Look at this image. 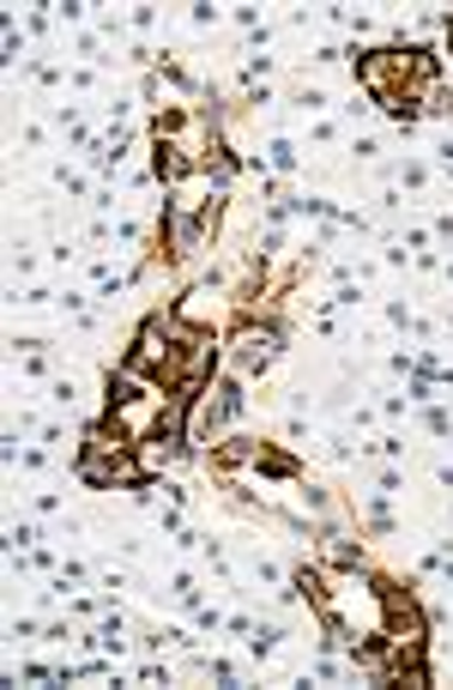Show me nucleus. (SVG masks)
<instances>
[{"instance_id":"obj_1","label":"nucleus","mask_w":453,"mask_h":690,"mask_svg":"<svg viewBox=\"0 0 453 690\" xmlns=\"http://www.w3.org/2000/svg\"><path fill=\"white\" fill-rule=\"evenodd\" d=\"M381 611H387V642L393 648H423V611L411 594L399 587H381Z\"/></svg>"},{"instance_id":"obj_2","label":"nucleus","mask_w":453,"mask_h":690,"mask_svg":"<svg viewBox=\"0 0 453 690\" xmlns=\"http://www.w3.org/2000/svg\"><path fill=\"white\" fill-rule=\"evenodd\" d=\"M206 364H212V334H200V327H176L170 381H181V388H200V381H206Z\"/></svg>"},{"instance_id":"obj_3","label":"nucleus","mask_w":453,"mask_h":690,"mask_svg":"<svg viewBox=\"0 0 453 690\" xmlns=\"http://www.w3.org/2000/svg\"><path fill=\"white\" fill-rule=\"evenodd\" d=\"M272 345H278L272 334H254V327H242V334H236V357H242L249 369H261L266 357H272Z\"/></svg>"}]
</instances>
